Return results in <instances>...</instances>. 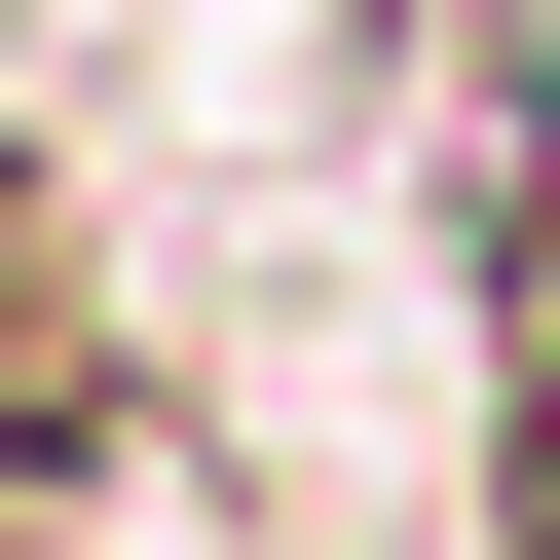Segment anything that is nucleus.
<instances>
[{
  "label": "nucleus",
  "instance_id": "nucleus-1",
  "mask_svg": "<svg viewBox=\"0 0 560 560\" xmlns=\"http://www.w3.org/2000/svg\"><path fill=\"white\" fill-rule=\"evenodd\" d=\"M486 337H523V560H560V113H523V224H486Z\"/></svg>",
  "mask_w": 560,
  "mask_h": 560
}]
</instances>
